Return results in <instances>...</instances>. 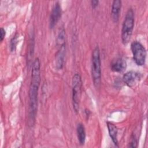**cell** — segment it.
Here are the masks:
<instances>
[{
	"label": "cell",
	"mask_w": 148,
	"mask_h": 148,
	"mask_svg": "<svg viewBox=\"0 0 148 148\" xmlns=\"http://www.w3.org/2000/svg\"><path fill=\"white\" fill-rule=\"evenodd\" d=\"M31 80L29 89V125H33L37 112L38 91L40 83V64L38 58L32 63Z\"/></svg>",
	"instance_id": "obj_1"
},
{
	"label": "cell",
	"mask_w": 148,
	"mask_h": 148,
	"mask_svg": "<svg viewBox=\"0 0 148 148\" xmlns=\"http://www.w3.org/2000/svg\"><path fill=\"white\" fill-rule=\"evenodd\" d=\"M134 27V14L131 8L129 9L125 14L121 28V40L125 45L131 39Z\"/></svg>",
	"instance_id": "obj_2"
},
{
	"label": "cell",
	"mask_w": 148,
	"mask_h": 148,
	"mask_svg": "<svg viewBox=\"0 0 148 148\" xmlns=\"http://www.w3.org/2000/svg\"><path fill=\"white\" fill-rule=\"evenodd\" d=\"M91 75L94 85L98 88L101 82V62L99 49L98 46L95 47L92 53Z\"/></svg>",
	"instance_id": "obj_3"
},
{
	"label": "cell",
	"mask_w": 148,
	"mask_h": 148,
	"mask_svg": "<svg viewBox=\"0 0 148 148\" xmlns=\"http://www.w3.org/2000/svg\"><path fill=\"white\" fill-rule=\"evenodd\" d=\"M56 43L57 51L56 54V66L58 69H61L64 65L65 54V32L63 28L58 34Z\"/></svg>",
	"instance_id": "obj_4"
},
{
	"label": "cell",
	"mask_w": 148,
	"mask_h": 148,
	"mask_svg": "<svg viewBox=\"0 0 148 148\" xmlns=\"http://www.w3.org/2000/svg\"><path fill=\"white\" fill-rule=\"evenodd\" d=\"M72 103L73 109L76 113L79 110L80 101L82 94V81L80 75L79 73H75L72 80Z\"/></svg>",
	"instance_id": "obj_5"
},
{
	"label": "cell",
	"mask_w": 148,
	"mask_h": 148,
	"mask_svg": "<svg viewBox=\"0 0 148 148\" xmlns=\"http://www.w3.org/2000/svg\"><path fill=\"white\" fill-rule=\"evenodd\" d=\"M131 49L135 62L139 66L143 65L146 58V50L145 47L140 42L134 41L131 45Z\"/></svg>",
	"instance_id": "obj_6"
},
{
	"label": "cell",
	"mask_w": 148,
	"mask_h": 148,
	"mask_svg": "<svg viewBox=\"0 0 148 148\" xmlns=\"http://www.w3.org/2000/svg\"><path fill=\"white\" fill-rule=\"evenodd\" d=\"M140 79V75L138 72L135 71H129L125 73L123 77V82L125 84L130 87H134Z\"/></svg>",
	"instance_id": "obj_7"
},
{
	"label": "cell",
	"mask_w": 148,
	"mask_h": 148,
	"mask_svg": "<svg viewBox=\"0 0 148 148\" xmlns=\"http://www.w3.org/2000/svg\"><path fill=\"white\" fill-rule=\"evenodd\" d=\"M61 16V8L58 2H56L51 12L49 19V26L50 28H53L57 24Z\"/></svg>",
	"instance_id": "obj_8"
},
{
	"label": "cell",
	"mask_w": 148,
	"mask_h": 148,
	"mask_svg": "<svg viewBox=\"0 0 148 148\" xmlns=\"http://www.w3.org/2000/svg\"><path fill=\"white\" fill-rule=\"evenodd\" d=\"M126 67V61L124 58L121 57L116 58L112 61L110 64V68L112 71L115 72H123L125 70Z\"/></svg>",
	"instance_id": "obj_9"
},
{
	"label": "cell",
	"mask_w": 148,
	"mask_h": 148,
	"mask_svg": "<svg viewBox=\"0 0 148 148\" xmlns=\"http://www.w3.org/2000/svg\"><path fill=\"white\" fill-rule=\"evenodd\" d=\"M121 8V1L120 0H114L112 5L111 17L114 22H117L119 20L120 12Z\"/></svg>",
	"instance_id": "obj_10"
},
{
	"label": "cell",
	"mask_w": 148,
	"mask_h": 148,
	"mask_svg": "<svg viewBox=\"0 0 148 148\" xmlns=\"http://www.w3.org/2000/svg\"><path fill=\"white\" fill-rule=\"evenodd\" d=\"M107 127L108 129V132L110 137L111 138L113 142L116 146H118V140H117V128L116 126L111 122H107Z\"/></svg>",
	"instance_id": "obj_11"
},
{
	"label": "cell",
	"mask_w": 148,
	"mask_h": 148,
	"mask_svg": "<svg viewBox=\"0 0 148 148\" xmlns=\"http://www.w3.org/2000/svg\"><path fill=\"white\" fill-rule=\"evenodd\" d=\"M78 140L80 145H83L86 140V132L84 125L82 123H79L76 128Z\"/></svg>",
	"instance_id": "obj_12"
},
{
	"label": "cell",
	"mask_w": 148,
	"mask_h": 148,
	"mask_svg": "<svg viewBox=\"0 0 148 148\" xmlns=\"http://www.w3.org/2000/svg\"><path fill=\"white\" fill-rule=\"evenodd\" d=\"M18 35L17 34H16L10 41V49L12 51L16 49V47L18 42Z\"/></svg>",
	"instance_id": "obj_13"
},
{
	"label": "cell",
	"mask_w": 148,
	"mask_h": 148,
	"mask_svg": "<svg viewBox=\"0 0 148 148\" xmlns=\"http://www.w3.org/2000/svg\"><path fill=\"white\" fill-rule=\"evenodd\" d=\"M138 145V140L135 136L133 135L131 138V142L129 143V147H136Z\"/></svg>",
	"instance_id": "obj_14"
},
{
	"label": "cell",
	"mask_w": 148,
	"mask_h": 148,
	"mask_svg": "<svg viewBox=\"0 0 148 148\" xmlns=\"http://www.w3.org/2000/svg\"><path fill=\"white\" fill-rule=\"evenodd\" d=\"M6 35V32L5 30L3 28H1V30H0V40L1 42H2Z\"/></svg>",
	"instance_id": "obj_15"
},
{
	"label": "cell",
	"mask_w": 148,
	"mask_h": 148,
	"mask_svg": "<svg viewBox=\"0 0 148 148\" xmlns=\"http://www.w3.org/2000/svg\"><path fill=\"white\" fill-rule=\"evenodd\" d=\"M99 3L98 1H91V6L92 9H95L97 8V6H98Z\"/></svg>",
	"instance_id": "obj_16"
}]
</instances>
